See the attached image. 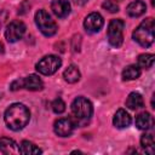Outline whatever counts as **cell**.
<instances>
[{"label":"cell","mask_w":155,"mask_h":155,"mask_svg":"<svg viewBox=\"0 0 155 155\" xmlns=\"http://www.w3.org/2000/svg\"><path fill=\"white\" fill-rule=\"evenodd\" d=\"M25 33V24L22 21H12L5 30V38L8 42L18 41Z\"/></svg>","instance_id":"7"},{"label":"cell","mask_w":155,"mask_h":155,"mask_svg":"<svg viewBox=\"0 0 155 155\" xmlns=\"http://www.w3.org/2000/svg\"><path fill=\"white\" fill-rule=\"evenodd\" d=\"M61 64H62V61L59 57L53 56V54H48L38 62L36 70L42 75H52L53 73H56L58 70Z\"/></svg>","instance_id":"6"},{"label":"cell","mask_w":155,"mask_h":155,"mask_svg":"<svg viewBox=\"0 0 155 155\" xmlns=\"http://www.w3.org/2000/svg\"><path fill=\"white\" fill-rule=\"evenodd\" d=\"M19 150H21V154H24V155H39V154H41V150L34 143H31L29 140H23L21 143Z\"/></svg>","instance_id":"17"},{"label":"cell","mask_w":155,"mask_h":155,"mask_svg":"<svg viewBox=\"0 0 155 155\" xmlns=\"http://www.w3.org/2000/svg\"><path fill=\"white\" fill-rule=\"evenodd\" d=\"M0 150L4 154H6V155H10V154H19L21 153L18 144L13 139L6 138V137L0 138Z\"/></svg>","instance_id":"12"},{"label":"cell","mask_w":155,"mask_h":155,"mask_svg":"<svg viewBox=\"0 0 155 155\" xmlns=\"http://www.w3.org/2000/svg\"><path fill=\"white\" fill-rule=\"evenodd\" d=\"M121 0H107L103 2V7L107 8L109 12H117L119 11V2Z\"/></svg>","instance_id":"23"},{"label":"cell","mask_w":155,"mask_h":155,"mask_svg":"<svg viewBox=\"0 0 155 155\" xmlns=\"http://www.w3.org/2000/svg\"><path fill=\"white\" fill-rule=\"evenodd\" d=\"M35 23L40 31L46 35V36H52L57 33V24L52 19V17L45 11V10H39L35 13Z\"/></svg>","instance_id":"4"},{"label":"cell","mask_w":155,"mask_h":155,"mask_svg":"<svg viewBox=\"0 0 155 155\" xmlns=\"http://www.w3.org/2000/svg\"><path fill=\"white\" fill-rule=\"evenodd\" d=\"M0 98H1V94H0Z\"/></svg>","instance_id":"26"},{"label":"cell","mask_w":155,"mask_h":155,"mask_svg":"<svg viewBox=\"0 0 155 155\" xmlns=\"http://www.w3.org/2000/svg\"><path fill=\"white\" fill-rule=\"evenodd\" d=\"M92 111V104L85 97H76L71 103V114L78 125H85L90 120Z\"/></svg>","instance_id":"2"},{"label":"cell","mask_w":155,"mask_h":155,"mask_svg":"<svg viewBox=\"0 0 155 155\" xmlns=\"http://www.w3.org/2000/svg\"><path fill=\"white\" fill-rule=\"evenodd\" d=\"M6 19V13L4 12V11H1L0 10V27L2 25V23H4V21Z\"/></svg>","instance_id":"24"},{"label":"cell","mask_w":155,"mask_h":155,"mask_svg":"<svg viewBox=\"0 0 155 155\" xmlns=\"http://www.w3.org/2000/svg\"><path fill=\"white\" fill-rule=\"evenodd\" d=\"M136 125L139 130H150L154 125V119L149 113H140L136 117Z\"/></svg>","instance_id":"15"},{"label":"cell","mask_w":155,"mask_h":155,"mask_svg":"<svg viewBox=\"0 0 155 155\" xmlns=\"http://www.w3.org/2000/svg\"><path fill=\"white\" fill-rule=\"evenodd\" d=\"M22 85L24 88H27L29 91H40L44 87L41 79L35 74H30L27 78L22 79Z\"/></svg>","instance_id":"11"},{"label":"cell","mask_w":155,"mask_h":155,"mask_svg":"<svg viewBox=\"0 0 155 155\" xmlns=\"http://www.w3.org/2000/svg\"><path fill=\"white\" fill-rule=\"evenodd\" d=\"M51 107H52V110H53L56 114H61V113H63V111L65 110V103H64L63 99H61V98H56V99L52 102Z\"/></svg>","instance_id":"22"},{"label":"cell","mask_w":155,"mask_h":155,"mask_svg":"<svg viewBox=\"0 0 155 155\" xmlns=\"http://www.w3.org/2000/svg\"><path fill=\"white\" fill-rule=\"evenodd\" d=\"M140 75V69L138 65H128L122 71L124 80H136Z\"/></svg>","instance_id":"20"},{"label":"cell","mask_w":155,"mask_h":155,"mask_svg":"<svg viewBox=\"0 0 155 155\" xmlns=\"http://www.w3.org/2000/svg\"><path fill=\"white\" fill-rule=\"evenodd\" d=\"M51 10L57 17L64 18L70 13V4L68 0H54L51 4Z\"/></svg>","instance_id":"10"},{"label":"cell","mask_w":155,"mask_h":155,"mask_svg":"<svg viewBox=\"0 0 155 155\" xmlns=\"http://www.w3.org/2000/svg\"><path fill=\"white\" fill-rule=\"evenodd\" d=\"M140 145L143 149H145V151H148L149 154L154 153V147H155V140L151 133H145L140 138Z\"/></svg>","instance_id":"19"},{"label":"cell","mask_w":155,"mask_h":155,"mask_svg":"<svg viewBox=\"0 0 155 155\" xmlns=\"http://www.w3.org/2000/svg\"><path fill=\"white\" fill-rule=\"evenodd\" d=\"M124 28L125 23L121 19H111L108 25V41L114 47H120L124 42Z\"/></svg>","instance_id":"5"},{"label":"cell","mask_w":155,"mask_h":155,"mask_svg":"<svg viewBox=\"0 0 155 155\" xmlns=\"http://www.w3.org/2000/svg\"><path fill=\"white\" fill-rule=\"evenodd\" d=\"M154 18L144 19L133 31V39L144 47H149L154 41Z\"/></svg>","instance_id":"3"},{"label":"cell","mask_w":155,"mask_h":155,"mask_svg":"<svg viewBox=\"0 0 155 155\" xmlns=\"http://www.w3.org/2000/svg\"><path fill=\"white\" fill-rule=\"evenodd\" d=\"M113 122H114V125L117 128H125V127L130 126V124H131V116H130V114L126 110L119 109L115 113V115H114Z\"/></svg>","instance_id":"13"},{"label":"cell","mask_w":155,"mask_h":155,"mask_svg":"<svg viewBox=\"0 0 155 155\" xmlns=\"http://www.w3.org/2000/svg\"><path fill=\"white\" fill-rule=\"evenodd\" d=\"M145 10H147L145 2H143L142 0H134L131 4H128L126 12L131 17H139L145 12Z\"/></svg>","instance_id":"14"},{"label":"cell","mask_w":155,"mask_h":155,"mask_svg":"<svg viewBox=\"0 0 155 155\" xmlns=\"http://www.w3.org/2000/svg\"><path fill=\"white\" fill-rule=\"evenodd\" d=\"M154 54H150V53H144V54H140L138 57V67L140 68H145V69H149L153 67L154 64Z\"/></svg>","instance_id":"21"},{"label":"cell","mask_w":155,"mask_h":155,"mask_svg":"<svg viewBox=\"0 0 155 155\" xmlns=\"http://www.w3.org/2000/svg\"><path fill=\"white\" fill-rule=\"evenodd\" d=\"M144 105V102H143V97L137 93V92H132L128 94L127 99H126V107L132 109V110H136V109H139Z\"/></svg>","instance_id":"16"},{"label":"cell","mask_w":155,"mask_h":155,"mask_svg":"<svg viewBox=\"0 0 155 155\" xmlns=\"http://www.w3.org/2000/svg\"><path fill=\"white\" fill-rule=\"evenodd\" d=\"M29 119L30 113L28 108L21 103H15L10 105L5 111V122L13 131H19L24 128L29 122Z\"/></svg>","instance_id":"1"},{"label":"cell","mask_w":155,"mask_h":155,"mask_svg":"<svg viewBox=\"0 0 155 155\" xmlns=\"http://www.w3.org/2000/svg\"><path fill=\"white\" fill-rule=\"evenodd\" d=\"M74 122L70 119H59L54 122L53 125V130L54 133L61 136V137H68L71 134L73 130H74Z\"/></svg>","instance_id":"9"},{"label":"cell","mask_w":155,"mask_h":155,"mask_svg":"<svg viewBox=\"0 0 155 155\" xmlns=\"http://www.w3.org/2000/svg\"><path fill=\"white\" fill-rule=\"evenodd\" d=\"M63 76H64V80L70 82V84H74L76 81L80 80V71L79 69L75 67V65H69L64 73H63Z\"/></svg>","instance_id":"18"},{"label":"cell","mask_w":155,"mask_h":155,"mask_svg":"<svg viewBox=\"0 0 155 155\" xmlns=\"http://www.w3.org/2000/svg\"><path fill=\"white\" fill-rule=\"evenodd\" d=\"M104 24V19L103 17L98 13V12H92L90 13L85 21H84V27L86 29V31L88 33H97L101 30V28Z\"/></svg>","instance_id":"8"},{"label":"cell","mask_w":155,"mask_h":155,"mask_svg":"<svg viewBox=\"0 0 155 155\" xmlns=\"http://www.w3.org/2000/svg\"><path fill=\"white\" fill-rule=\"evenodd\" d=\"M76 4H80V5H84V4H86L88 0H74Z\"/></svg>","instance_id":"25"}]
</instances>
